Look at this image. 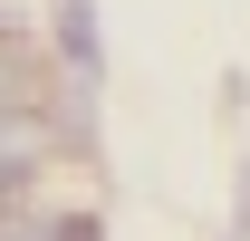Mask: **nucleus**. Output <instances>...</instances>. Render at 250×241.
<instances>
[{
	"label": "nucleus",
	"instance_id": "nucleus-1",
	"mask_svg": "<svg viewBox=\"0 0 250 241\" xmlns=\"http://www.w3.org/2000/svg\"><path fill=\"white\" fill-rule=\"evenodd\" d=\"M10 87H20V77H10V58H0V116H10Z\"/></svg>",
	"mask_w": 250,
	"mask_h": 241
}]
</instances>
